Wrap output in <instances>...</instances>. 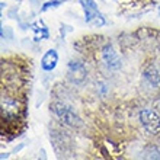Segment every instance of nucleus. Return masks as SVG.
Segmentation results:
<instances>
[{"label": "nucleus", "instance_id": "obj_1", "mask_svg": "<svg viewBox=\"0 0 160 160\" xmlns=\"http://www.w3.org/2000/svg\"><path fill=\"white\" fill-rule=\"evenodd\" d=\"M51 109L55 114V117L60 119L61 122H64L66 125L68 127H80L82 125V119L74 114V111L67 106L63 102H52L51 105Z\"/></svg>", "mask_w": 160, "mask_h": 160}, {"label": "nucleus", "instance_id": "obj_2", "mask_svg": "<svg viewBox=\"0 0 160 160\" xmlns=\"http://www.w3.org/2000/svg\"><path fill=\"white\" fill-rule=\"evenodd\" d=\"M140 121L143 124L144 130L152 135H160V117L153 109H141Z\"/></svg>", "mask_w": 160, "mask_h": 160}, {"label": "nucleus", "instance_id": "obj_3", "mask_svg": "<svg viewBox=\"0 0 160 160\" xmlns=\"http://www.w3.org/2000/svg\"><path fill=\"white\" fill-rule=\"evenodd\" d=\"M22 111V105L21 102L15 99V98H2V118L3 121H10L19 117Z\"/></svg>", "mask_w": 160, "mask_h": 160}, {"label": "nucleus", "instance_id": "obj_4", "mask_svg": "<svg viewBox=\"0 0 160 160\" xmlns=\"http://www.w3.org/2000/svg\"><path fill=\"white\" fill-rule=\"evenodd\" d=\"M68 79L72 80L73 83L80 84L83 83V80L86 79V67L82 61H70L68 63V70H67Z\"/></svg>", "mask_w": 160, "mask_h": 160}, {"label": "nucleus", "instance_id": "obj_5", "mask_svg": "<svg viewBox=\"0 0 160 160\" xmlns=\"http://www.w3.org/2000/svg\"><path fill=\"white\" fill-rule=\"evenodd\" d=\"M102 60H103L106 67L111 68V70L121 68V60H119V57L117 55L115 50L111 45H105L102 48Z\"/></svg>", "mask_w": 160, "mask_h": 160}, {"label": "nucleus", "instance_id": "obj_6", "mask_svg": "<svg viewBox=\"0 0 160 160\" xmlns=\"http://www.w3.org/2000/svg\"><path fill=\"white\" fill-rule=\"evenodd\" d=\"M57 63H58V55H57V52H55L54 50H50L45 55H44L41 66L45 72H51V70H54L55 68Z\"/></svg>", "mask_w": 160, "mask_h": 160}, {"label": "nucleus", "instance_id": "obj_7", "mask_svg": "<svg viewBox=\"0 0 160 160\" xmlns=\"http://www.w3.org/2000/svg\"><path fill=\"white\" fill-rule=\"evenodd\" d=\"M82 3V8L84 10V15H86V22H92L93 18L98 16V8L93 0H80Z\"/></svg>", "mask_w": 160, "mask_h": 160}, {"label": "nucleus", "instance_id": "obj_8", "mask_svg": "<svg viewBox=\"0 0 160 160\" xmlns=\"http://www.w3.org/2000/svg\"><path fill=\"white\" fill-rule=\"evenodd\" d=\"M144 79L147 80V83L152 88H157L160 84V74L156 68H148L147 72L144 73Z\"/></svg>", "mask_w": 160, "mask_h": 160}, {"label": "nucleus", "instance_id": "obj_9", "mask_svg": "<svg viewBox=\"0 0 160 160\" xmlns=\"http://www.w3.org/2000/svg\"><path fill=\"white\" fill-rule=\"evenodd\" d=\"M144 157L146 159H160V148L150 146L144 150Z\"/></svg>", "mask_w": 160, "mask_h": 160}, {"label": "nucleus", "instance_id": "obj_10", "mask_svg": "<svg viewBox=\"0 0 160 160\" xmlns=\"http://www.w3.org/2000/svg\"><path fill=\"white\" fill-rule=\"evenodd\" d=\"M55 6H58V2H50V3H47L44 8H42V10H48L50 8H55Z\"/></svg>", "mask_w": 160, "mask_h": 160}]
</instances>
